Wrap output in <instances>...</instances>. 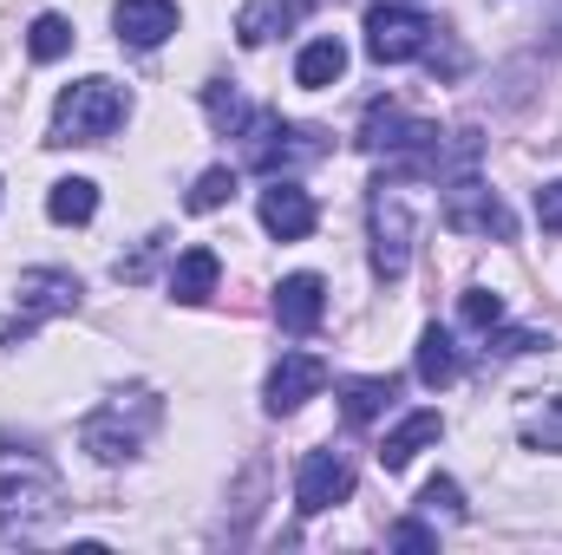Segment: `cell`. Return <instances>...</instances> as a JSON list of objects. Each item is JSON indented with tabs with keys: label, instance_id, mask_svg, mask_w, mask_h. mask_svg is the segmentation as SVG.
Returning <instances> with one entry per match:
<instances>
[{
	"label": "cell",
	"instance_id": "cell-1",
	"mask_svg": "<svg viewBox=\"0 0 562 555\" xmlns=\"http://www.w3.org/2000/svg\"><path fill=\"white\" fill-rule=\"evenodd\" d=\"M66 517V484L59 471L26 451V444H0V536L7 543H40L53 523Z\"/></svg>",
	"mask_w": 562,
	"mask_h": 555
},
{
	"label": "cell",
	"instance_id": "cell-2",
	"mask_svg": "<svg viewBox=\"0 0 562 555\" xmlns=\"http://www.w3.org/2000/svg\"><path fill=\"white\" fill-rule=\"evenodd\" d=\"M125 112H132L125 86H112V79H79V86L59 92V105H53V138L46 144H105L125 125Z\"/></svg>",
	"mask_w": 562,
	"mask_h": 555
},
{
	"label": "cell",
	"instance_id": "cell-3",
	"mask_svg": "<svg viewBox=\"0 0 562 555\" xmlns=\"http://www.w3.org/2000/svg\"><path fill=\"white\" fill-rule=\"evenodd\" d=\"M164 418L157 406V393H132V399H112V406H99V412H86L79 424V444L99 457V464H125V457H138V444L150 438V424Z\"/></svg>",
	"mask_w": 562,
	"mask_h": 555
},
{
	"label": "cell",
	"instance_id": "cell-4",
	"mask_svg": "<svg viewBox=\"0 0 562 555\" xmlns=\"http://www.w3.org/2000/svg\"><path fill=\"white\" fill-rule=\"evenodd\" d=\"M314 157H327V132L288 125V118H276V112H249V125H243V163H249V170L281 177V170L314 163Z\"/></svg>",
	"mask_w": 562,
	"mask_h": 555
},
{
	"label": "cell",
	"instance_id": "cell-5",
	"mask_svg": "<svg viewBox=\"0 0 562 555\" xmlns=\"http://www.w3.org/2000/svg\"><path fill=\"white\" fill-rule=\"evenodd\" d=\"M72 307H79V281L66 275V269H26L20 287H13V320L0 327V353H13L40 320L72 314Z\"/></svg>",
	"mask_w": 562,
	"mask_h": 555
},
{
	"label": "cell",
	"instance_id": "cell-6",
	"mask_svg": "<svg viewBox=\"0 0 562 555\" xmlns=\"http://www.w3.org/2000/svg\"><path fill=\"white\" fill-rule=\"evenodd\" d=\"M431 20H425L419 7H406V0H380L373 13H367V53L380 59V66H406V59H419L425 46H431Z\"/></svg>",
	"mask_w": 562,
	"mask_h": 555
},
{
	"label": "cell",
	"instance_id": "cell-7",
	"mask_svg": "<svg viewBox=\"0 0 562 555\" xmlns=\"http://www.w3.org/2000/svg\"><path fill=\"white\" fill-rule=\"evenodd\" d=\"M445 229H458V236H484V242H510V236H517L504 196L484 190L477 177H458V183L445 190Z\"/></svg>",
	"mask_w": 562,
	"mask_h": 555
},
{
	"label": "cell",
	"instance_id": "cell-8",
	"mask_svg": "<svg viewBox=\"0 0 562 555\" xmlns=\"http://www.w3.org/2000/svg\"><path fill=\"white\" fill-rule=\"evenodd\" d=\"M413 262V209L393 196V183L373 190V275L400 281Z\"/></svg>",
	"mask_w": 562,
	"mask_h": 555
},
{
	"label": "cell",
	"instance_id": "cell-9",
	"mask_svg": "<svg viewBox=\"0 0 562 555\" xmlns=\"http://www.w3.org/2000/svg\"><path fill=\"white\" fill-rule=\"evenodd\" d=\"M347 497H353V464L340 451H307L301 471H294V510L301 517H321V510H334Z\"/></svg>",
	"mask_w": 562,
	"mask_h": 555
},
{
	"label": "cell",
	"instance_id": "cell-10",
	"mask_svg": "<svg viewBox=\"0 0 562 555\" xmlns=\"http://www.w3.org/2000/svg\"><path fill=\"white\" fill-rule=\"evenodd\" d=\"M314 223H321V216H314V196H307L301 183H281L276 177V183L262 190V229H269L276 242H307Z\"/></svg>",
	"mask_w": 562,
	"mask_h": 555
},
{
	"label": "cell",
	"instance_id": "cell-11",
	"mask_svg": "<svg viewBox=\"0 0 562 555\" xmlns=\"http://www.w3.org/2000/svg\"><path fill=\"white\" fill-rule=\"evenodd\" d=\"M112 26L132 53H157L170 33H177V7L170 0H119L112 7Z\"/></svg>",
	"mask_w": 562,
	"mask_h": 555
},
{
	"label": "cell",
	"instance_id": "cell-12",
	"mask_svg": "<svg viewBox=\"0 0 562 555\" xmlns=\"http://www.w3.org/2000/svg\"><path fill=\"white\" fill-rule=\"evenodd\" d=\"M321 386H327V366L314 353H281L269 373V412H301Z\"/></svg>",
	"mask_w": 562,
	"mask_h": 555
},
{
	"label": "cell",
	"instance_id": "cell-13",
	"mask_svg": "<svg viewBox=\"0 0 562 555\" xmlns=\"http://www.w3.org/2000/svg\"><path fill=\"white\" fill-rule=\"evenodd\" d=\"M321 314H327V281L321 275H288L276 287V320L288 333H314Z\"/></svg>",
	"mask_w": 562,
	"mask_h": 555
},
{
	"label": "cell",
	"instance_id": "cell-14",
	"mask_svg": "<svg viewBox=\"0 0 562 555\" xmlns=\"http://www.w3.org/2000/svg\"><path fill=\"white\" fill-rule=\"evenodd\" d=\"M314 0H249L243 13H236V39L243 46H269L281 33H294V20L307 13Z\"/></svg>",
	"mask_w": 562,
	"mask_h": 555
},
{
	"label": "cell",
	"instance_id": "cell-15",
	"mask_svg": "<svg viewBox=\"0 0 562 555\" xmlns=\"http://www.w3.org/2000/svg\"><path fill=\"white\" fill-rule=\"evenodd\" d=\"M445 431V418L438 412H413V418H400L393 431H386V444H380V471H406L413 457H419L425 444Z\"/></svg>",
	"mask_w": 562,
	"mask_h": 555
},
{
	"label": "cell",
	"instance_id": "cell-16",
	"mask_svg": "<svg viewBox=\"0 0 562 555\" xmlns=\"http://www.w3.org/2000/svg\"><path fill=\"white\" fill-rule=\"evenodd\" d=\"M216 275H223L216 249H183V256H177V269H170V294H177L183 307H196V301H210V294H216Z\"/></svg>",
	"mask_w": 562,
	"mask_h": 555
},
{
	"label": "cell",
	"instance_id": "cell-17",
	"mask_svg": "<svg viewBox=\"0 0 562 555\" xmlns=\"http://www.w3.org/2000/svg\"><path fill=\"white\" fill-rule=\"evenodd\" d=\"M340 72H347V46H340L334 33H321V39L294 59V86H301V92H327Z\"/></svg>",
	"mask_w": 562,
	"mask_h": 555
},
{
	"label": "cell",
	"instance_id": "cell-18",
	"mask_svg": "<svg viewBox=\"0 0 562 555\" xmlns=\"http://www.w3.org/2000/svg\"><path fill=\"white\" fill-rule=\"evenodd\" d=\"M517 431H524L530 451H562V393H537L517 412Z\"/></svg>",
	"mask_w": 562,
	"mask_h": 555
},
{
	"label": "cell",
	"instance_id": "cell-19",
	"mask_svg": "<svg viewBox=\"0 0 562 555\" xmlns=\"http://www.w3.org/2000/svg\"><path fill=\"white\" fill-rule=\"evenodd\" d=\"M393 393H400L393 373H386V380H347V386H340V412H347V424H373V418L393 406Z\"/></svg>",
	"mask_w": 562,
	"mask_h": 555
},
{
	"label": "cell",
	"instance_id": "cell-20",
	"mask_svg": "<svg viewBox=\"0 0 562 555\" xmlns=\"http://www.w3.org/2000/svg\"><path fill=\"white\" fill-rule=\"evenodd\" d=\"M46 216L53 223H92L99 216V183L92 177H59L53 196H46Z\"/></svg>",
	"mask_w": 562,
	"mask_h": 555
},
{
	"label": "cell",
	"instance_id": "cell-21",
	"mask_svg": "<svg viewBox=\"0 0 562 555\" xmlns=\"http://www.w3.org/2000/svg\"><path fill=\"white\" fill-rule=\"evenodd\" d=\"M419 380L431 386V393L458 380V347H451V333H445V327H425V333H419Z\"/></svg>",
	"mask_w": 562,
	"mask_h": 555
},
{
	"label": "cell",
	"instance_id": "cell-22",
	"mask_svg": "<svg viewBox=\"0 0 562 555\" xmlns=\"http://www.w3.org/2000/svg\"><path fill=\"white\" fill-rule=\"evenodd\" d=\"M72 39H79V33H72V20H66V13H40V20L26 26V53H33L40 66L66 59V53H72Z\"/></svg>",
	"mask_w": 562,
	"mask_h": 555
},
{
	"label": "cell",
	"instance_id": "cell-23",
	"mask_svg": "<svg viewBox=\"0 0 562 555\" xmlns=\"http://www.w3.org/2000/svg\"><path fill=\"white\" fill-rule=\"evenodd\" d=\"M203 105H210V125H216L223 138H243V125H249V105L236 99V86H229V79L203 86Z\"/></svg>",
	"mask_w": 562,
	"mask_h": 555
},
{
	"label": "cell",
	"instance_id": "cell-24",
	"mask_svg": "<svg viewBox=\"0 0 562 555\" xmlns=\"http://www.w3.org/2000/svg\"><path fill=\"white\" fill-rule=\"evenodd\" d=\"M543 347H550V333H530V327H504V320L484 333V353H491V360H524V353H543Z\"/></svg>",
	"mask_w": 562,
	"mask_h": 555
},
{
	"label": "cell",
	"instance_id": "cell-25",
	"mask_svg": "<svg viewBox=\"0 0 562 555\" xmlns=\"http://www.w3.org/2000/svg\"><path fill=\"white\" fill-rule=\"evenodd\" d=\"M229 196H236V170H229V163H216V170H203V177H196L190 209H196V216H210V209H223Z\"/></svg>",
	"mask_w": 562,
	"mask_h": 555
},
{
	"label": "cell",
	"instance_id": "cell-26",
	"mask_svg": "<svg viewBox=\"0 0 562 555\" xmlns=\"http://www.w3.org/2000/svg\"><path fill=\"white\" fill-rule=\"evenodd\" d=\"M419 510L425 517H445V523H464V517H471V510H464V490H458L451 477H431V484H425Z\"/></svg>",
	"mask_w": 562,
	"mask_h": 555
},
{
	"label": "cell",
	"instance_id": "cell-27",
	"mask_svg": "<svg viewBox=\"0 0 562 555\" xmlns=\"http://www.w3.org/2000/svg\"><path fill=\"white\" fill-rule=\"evenodd\" d=\"M458 314H464V327H477V333H491V327L504 320V294H491V287H471V294L458 301Z\"/></svg>",
	"mask_w": 562,
	"mask_h": 555
},
{
	"label": "cell",
	"instance_id": "cell-28",
	"mask_svg": "<svg viewBox=\"0 0 562 555\" xmlns=\"http://www.w3.org/2000/svg\"><path fill=\"white\" fill-rule=\"evenodd\" d=\"M157 256H164V236H144L138 256H119V281L125 287H138V281H150V269H157Z\"/></svg>",
	"mask_w": 562,
	"mask_h": 555
},
{
	"label": "cell",
	"instance_id": "cell-29",
	"mask_svg": "<svg viewBox=\"0 0 562 555\" xmlns=\"http://www.w3.org/2000/svg\"><path fill=\"white\" fill-rule=\"evenodd\" d=\"M537 223H543L550 236H562V183H543V190H537Z\"/></svg>",
	"mask_w": 562,
	"mask_h": 555
},
{
	"label": "cell",
	"instance_id": "cell-30",
	"mask_svg": "<svg viewBox=\"0 0 562 555\" xmlns=\"http://www.w3.org/2000/svg\"><path fill=\"white\" fill-rule=\"evenodd\" d=\"M386 543H393V550H438V530H425V523H400Z\"/></svg>",
	"mask_w": 562,
	"mask_h": 555
}]
</instances>
